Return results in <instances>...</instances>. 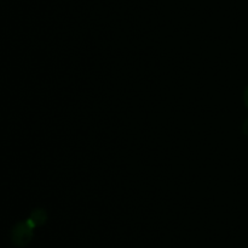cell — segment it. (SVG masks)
Masks as SVG:
<instances>
[{
    "label": "cell",
    "instance_id": "cell-3",
    "mask_svg": "<svg viewBox=\"0 0 248 248\" xmlns=\"http://www.w3.org/2000/svg\"><path fill=\"white\" fill-rule=\"evenodd\" d=\"M242 131H244L245 135L248 136V118L244 122V124H242Z\"/></svg>",
    "mask_w": 248,
    "mask_h": 248
},
{
    "label": "cell",
    "instance_id": "cell-1",
    "mask_svg": "<svg viewBox=\"0 0 248 248\" xmlns=\"http://www.w3.org/2000/svg\"><path fill=\"white\" fill-rule=\"evenodd\" d=\"M34 226L28 221V219L16 224L11 230V241L17 247H26L33 238Z\"/></svg>",
    "mask_w": 248,
    "mask_h": 248
},
{
    "label": "cell",
    "instance_id": "cell-4",
    "mask_svg": "<svg viewBox=\"0 0 248 248\" xmlns=\"http://www.w3.org/2000/svg\"><path fill=\"white\" fill-rule=\"evenodd\" d=\"M244 101H245V105H246V107L248 108V85L244 91Z\"/></svg>",
    "mask_w": 248,
    "mask_h": 248
},
{
    "label": "cell",
    "instance_id": "cell-2",
    "mask_svg": "<svg viewBox=\"0 0 248 248\" xmlns=\"http://www.w3.org/2000/svg\"><path fill=\"white\" fill-rule=\"evenodd\" d=\"M46 220H47V213H46L45 209L43 208L34 209L28 218V221L34 226V228L43 225V224H45Z\"/></svg>",
    "mask_w": 248,
    "mask_h": 248
}]
</instances>
